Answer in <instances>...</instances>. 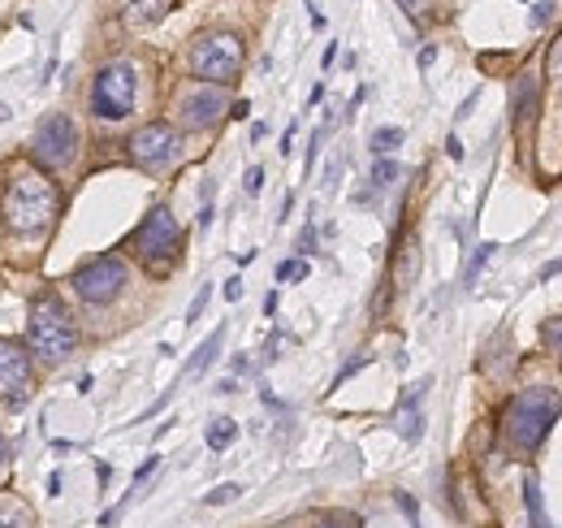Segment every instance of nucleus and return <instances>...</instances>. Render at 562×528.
Listing matches in <instances>:
<instances>
[{"mask_svg": "<svg viewBox=\"0 0 562 528\" xmlns=\"http://www.w3.org/2000/svg\"><path fill=\"white\" fill-rule=\"evenodd\" d=\"M61 213V187L52 182V173H44L39 165H17L4 178V200H0V217L4 230L13 239H35L44 235Z\"/></svg>", "mask_w": 562, "mask_h": 528, "instance_id": "1", "label": "nucleus"}, {"mask_svg": "<svg viewBox=\"0 0 562 528\" xmlns=\"http://www.w3.org/2000/svg\"><path fill=\"white\" fill-rule=\"evenodd\" d=\"M26 343L44 364H65L79 347V329L74 316L65 312V303L57 295H35L31 299V316H26Z\"/></svg>", "mask_w": 562, "mask_h": 528, "instance_id": "2", "label": "nucleus"}, {"mask_svg": "<svg viewBox=\"0 0 562 528\" xmlns=\"http://www.w3.org/2000/svg\"><path fill=\"white\" fill-rule=\"evenodd\" d=\"M562 411V398L559 391L550 386H533V391H519V395L506 403L502 411V433L515 451H537L546 442V433L554 429Z\"/></svg>", "mask_w": 562, "mask_h": 528, "instance_id": "3", "label": "nucleus"}, {"mask_svg": "<svg viewBox=\"0 0 562 528\" xmlns=\"http://www.w3.org/2000/svg\"><path fill=\"white\" fill-rule=\"evenodd\" d=\"M242 70V39L229 35V31H204L195 44H191V74L213 83V87H225L234 83Z\"/></svg>", "mask_w": 562, "mask_h": 528, "instance_id": "4", "label": "nucleus"}, {"mask_svg": "<svg viewBox=\"0 0 562 528\" xmlns=\"http://www.w3.org/2000/svg\"><path fill=\"white\" fill-rule=\"evenodd\" d=\"M130 248H134V256L147 264L152 273H169V264L178 261V248H182V230H178L174 213L169 208H152L139 221V230L130 235Z\"/></svg>", "mask_w": 562, "mask_h": 528, "instance_id": "5", "label": "nucleus"}, {"mask_svg": "<svg viewBox=\"0 0 562 528\" xmlns=\"http://www.w3.org/2000/svg\"><path fill=\"white\" fill-rule=\"evenodd\" d=\"M139 105V70L130 61H109L92 83V113L105 122L130 118Z\"/></svg>", "mask_w": 562, "mask_h": 528, "instance_id": "6", "label": "nucleus"}, {"mask_svg": "<svg viewBox=\"0 0 562 528\" xmlns=\"http://www.w3.org/2000/svg\"><path fill=\"white\" fill-rule=\"evenodd\" d=\"M31 156H35V165H39L44 173L65 169V165L79 156V131H74V122H70L65 113L44 118V122L35 127V134H31Z\"/></svg>", "mask_w": 562, "mask_h": 528, "instance_id": "7", "label": "nucleus"}, {"mask_svg": "<svg viewBox=\"0 0 562 528\" xmlns=\"http://www.w3.org/2000/svg\"><path fill=\"white\" fill-rule=\"evenodd\" d=\"M125 277H130V268H125L121 256H96V261H87L74 273V290L83 295V303L105 308L125 290Z\"/></svg>", "mask_w": 562, "mask_h": 528, "instance_id": "8", "label": "nucleus"}, {"mask_svg": "<svg viewBox=\"0 0 562 528\" xmlns=\"http://www.w3.org/2000/svg\"><path fill=\"white\" fill-rule=\"evenodd\" d=\"M125 152H130V160L139 165V169H169L174 160H178V131L174 127H165V122H147V127H139V131L130 134V143H125Z\"/></svg>", "mask_w": 562, "mask_h": 528, "instance_id": "9", "label": "nucleus"}, {"mask_svg": "<svg viewBox=\"0 0 562 528\" xmlns=\"http://www.w3.org/2000/svg\"><path fill=\"white\" fill-rule=\"evenodd\" d=\"M222 118H229V100H225L222 87L200 83V87H187L178 96V122L187 131H213Z\"/></svg>", "mask_w": 562, "mask_h": 528, "instance_id": "10", "label": "nucleus"}, {"mask_svg": "<svg viewBox=\"0 0 562 528\" xmlns=\"http://www.w3.org/2000/svg\"><path fill=\"white\" fill-rule=\"evenodd\" d=\"M26 391H31V356L17 343L0 338V403L17 407Z\"/></svg>", "mask_w": 562, "mask_h": 528, "instance_id": "11", "label": "nucleus"}, {"mask_svg": "<svg viewBox=\"0 0 562 528\" xmlns=\"http://www.w3.org/2000/svg\"><path fill=\"white\" fill-rule=\"evenodd\" d=\"M117 4H121V17L130 26H156L174 9V0H117Z\"/></svg>", "mask_w": 562, "mask_h": 528, "instance_id": "12", "label": "nucleus"}, {"mask_svg": "<svg viewBox=\"0 0 562 528\" xmlns=\"http://www.w3.org/2000/svg\"><path fill=\"white\" fill-rule=\"evenodd\" d=\"M511 113H515V122H519V127H528V122H533V113H537V79H533V74H519V79H515Z\"/></svg>", "mask_w": 562, "mask_h": 528, "instance_id": "13", "label": "nucleus"}, {"mask_svg": "<svg viewBox=\"0 0 562 528\" xmlns=\"http://www.w3.org/2000/svg\"><path fill=\"white\" fill-rule=\"evenodd\" d=\"M425 391H429V382H420V386H416V391H411V395L403 398V407H398V416H394V420H398V429H403V437H407V442H420V433H425V416H420V411H416V403H420V398H425Z\"/></svg>", "mask_w": 562, "mask_h": 528, "instance_id": "14", "label": "nucleus"}, {"mask_svg": "<svg viewBox=\"0 0 562 528\" xmlns=\"http://www.w3.org/2000/svg\"><path fill=\"white\" fill-rule=\"evenodd\" d=\"M225 343V329H213L208 338H204V347L191 356V364H187V377H200V373H208L213 369V360H217V351H222Z\"/></svg>", "mask_w": 562, "mask_h": 528, "instance_id": "15", "label": "nucleus"}, {"mask_svg": "<svg viewBox=\"0 0 562 528\" xmlns=\"http://www.w3.org/2000/svg\"><path fill=\"white\" fill-rule=\"evenodd\" d=\"M0 528H35V512L22 499H0Z\"/></svg>", "mask_w": 562, "mask_h": 528, "instance_id": "16", "label": "nucleus"}, {"mask_svg": "<svg viewBox=\"0 0 562 528\" xmlns=\"http://www.w3.org/2000/svg\"><path fill=\"white\" fill-rule=\"evenodd\" d=\"M524 503H528V516H533V528H554L550 516H546V503H541V481L528 472L524 477Z\"/></svg>", "mask_w": 562, "mask_h": 528, "instance_id": "17", "label": "nucleus"}, {"mask_svg": "<svg viewBox=\"0 0 562 528\" xmlns=\"http://www.w3.org/2000/svg\"><path fill=\"white\" fill-rule=\"evenodd\" d=\"M234 437H238V420H229V416H217V420L208 424V446H213V451H225Z\"/></svg>", "mask_w": 562, "mask_h": 528, "instance_id": "18", "label": "nucleus"}, {"mask_svg": "<svg viewBox=\"0 0 562 528\" xmlns=\"http://www.w3.org/2000/svg\"><path fill=\"white\" fill-rule=\"evenodd\" d=\"M398 143H403V131H398V127H381V131H372V152H376V156H390Z\"/></svg>", "mask_w": 562, "mask_h": 528, "instance_id": "19", "label": "nucleus"}, {"mask_svg": "<svg viewBox=\"0 0 562 528\" xmlns=\"http://www.w3.org/2000/svg\"><path fill=\"white\" fill-rule=\"evenodd\" d=\"M398 173H403V169H398L394 160H385V156H381V160L372 165V187H394V182H398Z\"/></svg>", "mask_w": 562, "mask_h": 528, "instance_id": "20", "label": "nucleus"}, {"mask_svg": "<svg viewBox=\"0 0 562 528\" xmlns=\"http://www.w3.org/2000/svg\"><path fill=\"white\" fill-rule=\"evenodd\" d=\"M493 252H498L493 243H480V248H476V256H471V264L463 268V286H471V281H476V273H480V268L489 264V256H493Z\"/></svg>", "mask_w": 562, "mask_h": 528, "instance_id": "21", "label": "nucleus"}, {"mask_svg": "<svg viewBox=\"0 0 562 528\" xmlns=\"http://www.w3.org/2000/svg\"><path fill=\"white\" fill-rule=\"evenodd\" d=\"M208 299H213V286H200V295H195V299H191V308H187V325H195V321L204 316Z\"/></svg>", "mask_w": 562, "mask_h": 528, "instance_id": "22", "label": "nucleus"}, {"mask_svg": "<svg viewBox=\"0 0 562 528\" xmlns=\"http://www.w3.org/2000/svg\"><path fill=\"white\" fill-rule=\"evenodd\" d=\"M541 338H546V347H550L554 356H562V316H554V321H546Z\"/></svg>", "mask_w": 562, "mask_h": 528, "instance_id": "23", "label": "nucleus"}, {"mask_svg": "<svg viewBox=\"0 0 562 528\" xmlns=\"http://www.w3.org/2000/svg\"><path fill=\"white\" fill-rule=\"evenodd\" d=\"M277 277H282V281H303V277H308V261H286V264H277Z\"/></svg>", "mask_w": 562, "mask_h": 528, "instance_id": "24", "label": "nucleus"}, {"mask_svg": "<svg viewBox=\"0 0 562 528\" xmlns=\"http://www.w3.org/2000/svg\"><path fill=\"white\" fill-rule=\"evenodd\" d=\"M238 494H242V490H238V485H217V490H213V494H208V499H204V503H208V507H222V503H234V499H238Z\"/></svg>", "mask_w": 562, "mask_h": 528, "instance_id": "25", "label": "nucleus"}, {"mask_svg": "<svg viewBox=\"0 0 562 528\" xmlns=\"http://www.w3.org/2000/svg\"><path fill=\"white\" fill-rule=\"evenodd\" d=\"M321 528H359V520L350 512H330V516H321Z\"/></svg>", "mask_w": 562, "mask_h": 528, "instance_id": "26", "label": "nucleus"}, {"mask_svg": "<svg viewBox=\"0 0 562 528\" xmlns=\"http://www.w3.org/2000/svg\"><path fill=\"white\" fill-rule=\"evenodd\" d=\"M242 187H247V195H260V191H264V169H260V165H251Z\"/></svg>", "mask_w": 562, "mask_h": 528, "instance_id": "27", "label": "nucleus"}, {"mask_svg": "<svg viewBox=\"0 0 562 528\" xmlns=\"http://www.w3.org/2000/svg\"><path fill=\"white\" fill-rule=\"evenodd\" d=\"M550 79H559L562 83V35L550 44Z\"/></svg>", "mask_w": 562, "mask_h": 528, "instance_id": "28", "label": "nucleus"}, {"mask_svg": "<svg viewBox=\"0 0 562 528\" xmlns=\"http://www.w3.org/2000/svg\"><path fill=\"white\" fill-rule=\"evenodd\" d=\"M550 17H554V0H541V4L533 9V22H537V26H546Z\"/></svg>", "mask_w": 562, "mask_h": 528, "instance_id": "29", "label": "nucleus"}, {"mask_svg": "<svg viewBox=\"0 0 562 528\" xmlns=\"http://www.w3.org/2000/svg\"><path fill=\"white\" fill-rule=\"evenodd\" d=\"M398 4H403V9H407V13L416 17V22H420V17L429 13V4H433V0H398Z\"/></svg>", "mask_w": 562, "mask_h": 528, "instance_id": "30", "label": "nucleus"}, {"mask_svg": "<svg viewBox=\"0 0 562 528\" xmlns=\"http://www.w3.org/2000/svg\"><path fill=\"white\" fill-rule=\"evenodd\" d=\"M312 248H316V230H312V226H308V230H303V235H299V252H303V256H308V252H312Z\"/></svg>", "mask_w": 562, "mask_h": 528, "instance_id": "31", "label": "nucleus"}, {"mask_svg": "<svg viewBox=\"0 0 562 528\" xmlns=\"http://www.w3.org/2000/svg\"><path fill=\"white\" fill-rule=\"evenodd\" d=\"M156 464H160V455H152V459H147V464H143V468L134 472V485H139V481H147V477L156 472Z\"/></svg>", "mask_w": 562, "mask_h": 528, "instance_id": "32", "label": "nucleus"}, {"mask_svg": "<svg viewBox=\"0 0 562 528\" xmlns=\"http://www.w3.org/2000/svg\"><path fill=\"white\" fill-rule=\"evenodd\" d=\"M225 299H242V281H238V277L225 281Z\"/></svg>", "mask_w": 562, "mask_h": 528, "instance_id": "33", "label": "nucleus"}, {"mask_svg": "<svg viewBox=\"0 0 562 528\" xmlns=\"http://www.w3.org/2000/svg\"><path fill=\"white\" fill-rule=\"evenodd\" d=\"M433 57H438V48H433V44H429V48H425V52H420V70H429V65H433Z\"/></svg>", "mask_w": 562, "mask_h": 528, "instance_id": "34", "label": "nucleus"}, {"mask_svg": "<svg viewBox=\"0 0 562 528\" xmlns=\"http://www.w3.org/2000/svg\"><path fill=\"white\" fill-rule=\"evenodd\" d=\"M251 113V105L247 100H238V105H229V118H247Z\"/></svg>", "mask_w": 562, "mask_h": 528, "instance_id": "35", "label": "nucleus"}, {"mask_svg": "<svg viewBox=\"0 0 562 528\" xmlns=\"http://www.w3.org/2000/svg\"><path fill=\"white\" fill-rule=\"evenodd\" d=\"M208 226H213V204L200 208V230H208Z\"/></svg>", "mask_w": 562, "mask_h": 528, "instance_id": "36", "label": "nucleus"}, {"mask_svg": "<svg viewBox=\"0 0 562 528\" xmlns=\"http://www.w3.org/2000/svg\"><path fill=\"white\" fill-rule=\"evenodd\" d=\"M559 273H562V261L546 264V268H541V281H550V277H559Z\"/></svg>", "mask_w": 562, "mask_h": 528, "instance_id": "37", "label": "nucleus"}, {"mask_svg": "<svg viewBox=\"0 0 562 528\" xmlns=\"http://www.w3.org/2000/svg\"><path fill=\"white\" fill-rule=\"evenodd\" d=\"M446 147H450V156H454V160H463V143H458L454 134H450V139H446Z\"/></svg>", "mask_w": 562, "mask_h": 528, "instance_id": "38", "label": "nucleus"}, {"mask_svg": "<svg viewBox=\"0 0 562 528\" xmlns=\"http://www.w3.org/2000/svg\"><path fill=\"white\" fill-rule=\"evenodd\" d=\"M4 459H9V442H4V433H0V468H4Z\"/></svg>", "mask_w": 562, "mask_h": 528, "instance_id": "39", "label": "nucleus"}]
</instances>
